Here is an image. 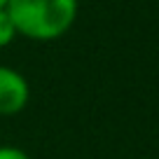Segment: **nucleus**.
<instances>
[{"mask_svg":"<svg viewBox=\"0 0 159 159\" xmlns=\"http://www.w3.org/2000/svg\"><path fill=\"white\" fill-rule=\"evenodd\" d=\"M7 7V0H0V10H5Z\"/></svg>","mask_w":159,"mask_h":159,"instance_id":"39448f33","label":"nucleus"},{"mask_svg":"<svg viewBox=\"0 0 159 159\" xmlns=\"http://www.w3.org/2000/svg\"><path fill=\"white\" fill-rule=\"evenodd\" d=\"M16 38H19V35H16V28H14V24H12L7 10H0V49L10 47Z\"/></svg>","mask_w":159,"mask_h":159,"instance_id":"7ed1b4c3","label":"nucleus"},{"mask_svg":"<svg viewBox=\"0 0 159 159\" xmlns=\"http://www.w3.org/2000/svg\"><path fill=\"white\" fill-rule=\"evenodd\" d=\"M30 101V84L24 73L10 66H0V115H19Z\"/></svg>","mask_w":159,"mask_h":159,"instance_id":"f03ea898","label":"nucleus"},{"mask_svg":"<svg viewBox=\"0 0 159 159\" xmlns=\"http://www.w3.org/2000/svg\"><path fill=\"white\" fill-rule=\"evenodd\" d=\"M0 159H33V157L16 145H0Z\"/></svg>","mask_w":159,"mask_h":159,"instance_id":"20e7f679","label":"nucleus"},{"mask_svg":"<svg viewBox=\"0 0 159 159\" xmlns=\"http://www.w3.org/2000/svg\"><path fill=\"white\" fill-rule=\"evenodd\" d=\"M5 10L16 35L33 42H52L75 26L80 0H7Z\"/></svg>","mask_w":159,"mask_h":159,"instance_id":"f257e3e1","label":"nucleus"}]
</instances>
